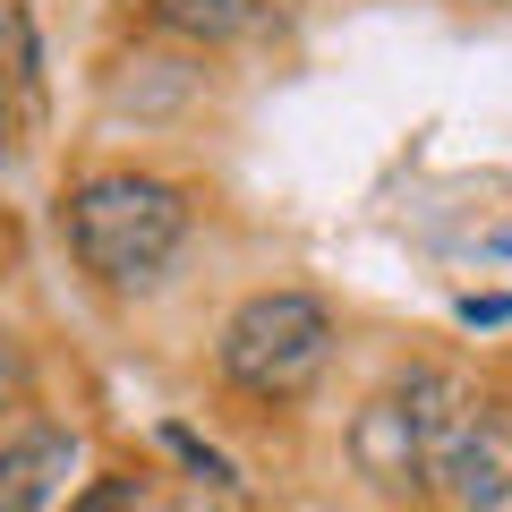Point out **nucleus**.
<instances>
[{
  "mask_svg": "<svg viewBox=\"0 0 512 512\" xmlns=\"http://www.w3.org/2000/svg\"><path fill=\"white\" fill-rule=\"evenodd\" d=\"M188 239V197L146 171H103L69 197V248L94 282H154Z\"/></svg>",
  "mask_w": 512,
  "mask_h": 512,
  "instance_id": "obj_1",
  "label": "nucleus"
},
{
  "mask_svg": "<svg viewBox=\"0 0 512 512\" xmlns=\"http://www.w3.org/2000/svg\"><path fill=\"white\" fill-rule=\"evenodd\" d=\"M214 359L248 402H299L333 359V316L308 291H256V299L231 308Z\"/></svg>",
  "mask_w": 512,
  "mask_h": 512,
  "instance_id": "obj_2",
  "label": "nucleus"
},
{
  "mask_svg": "<svg viewBox=\"0 0 512 512\" xmlns=\"http://www.w3.org/2000/svg\"><path fill=\"white\" fill-rule=\"evenodd\" d=\"M436 487L453 495L461 512H504L512 504V410L470 402L461 436L444 444V461H436Z\"/></svg>",
  "mask_w": 512,
  "mask_h": 512,
  "instance_id": "obj_3",
  "label": "nucleus"
},
{
  "mask_svg": "<svg viewBox=\"0 0 512 512\" xmlns=\"http://www.w3.org/2000/svg\"><path fill=\"white\" fill-rule=\"evenodd\" d=\"M350 461H359V478L384 487V495H419L427 478H436L427 436H419V419H410L402 393H376V402L350 419Z\"/></svg>",
  "mask_w": 512,
  "mask_h": 512,
  "instance_id": "obj_4",
  "label": "nucleus"
},
{
  "mask_svg": "<svg viewBox=\"0 0 512 512\" xmlns=\"http://www.w3.org/2000/svg\"><path fill=\"white\" fill-rule=\"evenodd\" d=\"M77 470V436L60 427H26V436L0 444V512H43Z\"/></svg>",
  "mask_w": 512,
  "mask_h": 512,
  "instance_id": "obj_5",
  "label": "nucleus"
},
{
  "mask_svg": "<svg viewBox=\"0 0 512 512\" xmlns=\"http://www.w3.org/2000/svg\"><path fill=\"white\" fill-rule=\"evenodd\" d=\"M248 18H256V0H154V26L188 43H231L248 35Z\"/></svg>",
  "mask_w": 512,
  "mask_h": 512,
  "instance_id": "obj_6",
  "label": "nucleus"
},
{
  "mask_svg": "<svg viewBox=\"0 0 512 512\" xmlns=\"http://www.w3.org/2000/svg\"><path fill=\"white\" fill-rule=\"evenodd\" d=\"M69 512H146V495H137V478H94Z\"/></svg>",
  "mask_w": 512,
  "mask_h": 512,
  "instance_id": "obj_7",
  "label": "nucleus"
},
{
  "mask_svg": "<svg viewBox=\"0 0 512 512\" xmlns=\"http://www.w3.org/2000/svg\"><path fill=\"white\" fill-rule=\"evenodd\" d=\"M18 402H26V342L0 325V410H18Z\"/></svg>",
  "mask_w": 512,
  "mask_h": 512,
  "instance_id": "obj_8",
  "label": "nucleus"
}]
</instances>
